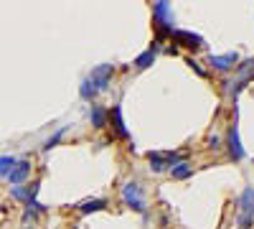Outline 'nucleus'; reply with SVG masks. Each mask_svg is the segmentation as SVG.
<instances>
[{
    "label": "nucleus",
    "instance_id": "obj_1",
    "mask_svg": "<svg viewBox=\"0 0 254 229\" xmlns=\"http://www.w3.org/2000/svg\"><path fill=\"white\" fill-rule=\"evenodd\" d=\"M112 74H115V64H99V67H94L92 69V74L81 81V87H79V94H81V99H87V102H92L99 92H104L110 87V79H112Z\"/></svg>",
    "mask_w": 254,
    "mask_h": 229
},
{
    "label": "nucleus",
    "instance_id": "obj_2",
    "mask_svg": "<svg viewBox=\"0 0 254 229\" xmlns=\"http://www.w3.org/2000/svg\"><path fill=\"white\" fill-rule=\"evenodd\" d=\"M153 20H155V28H158V36H171L176 31V15H173V8L165 3V0H158L153 3Z\"/></svg>",
    "mask_w": 254,
    "mask_h": 229
},
{
    "label": "nucleus",
    "instance_id": "obj_3",
    "mask_svg": "<svg viewBox=\"0 0 254 229\" xmlns=\"http://www.w3.org/2000/svg\"><path fill=\"white\" fill-rule=\"evenodd\" d=\"M122 201L125 206H130V209L140 212V214H147V206H145V199H142V189L137 181H127L122 186Z\"/></svg>",
    "mask_w": 254,
    "mask_h": 229
},
{
    "label": "nucleus",
    "instance_id": "obj_4",
    "mask_svg": "<svg viewBox=\"0 0 254 229\" xmlns=\"http://www.w3.org/2000/svg\"><path fill=\"white\" fill-rule=\"evenodd\" d=\"M147 160H150V168L158 173V171H165V168H173V165H178L181 160H186L181 153H160V151H150L147 153Z\"/></svg>",
    "mask_w": 254,
    "mask_h": 229
},
{
    "label": "nucleus",
    "instance_id": "obj_5",
    "mask_svg": "<svg viewBox=\"0 0 254 229\" xmlns=\"http://www.w3.org/2000/svg\"><path fill=\"white\" fill-rule=\"evenodd\" d=\"M171 38H173V44H178V46H183V49H201L203 46V38L198 36V33H193V31H183V28H176L173 33H171Z\"/></svg>",
    "mask_w": 254,
    "mask_h": 229
},
{
    "label": "nucleus",
    "instance_id": "obj_6",
    "mask_svg": "<svg viewBox=\"0 0 254 229\" xmlns=\"http://www.w3.org/2000/svg\"><path fill=\"white\" fill-rule=\"evenodd\" d=\"M226 145H229V153L234 160H242L244 158V148H242V140H239V125L234 120V125H229L226 130Z\"/></svg>",
    "mask_w": 254,
    "mask_h": 229
},
{
    "label": "nucleus",
    "instance_id": "obj_7",
    "mask_svg": "<svg viewBox=\"0 0 254 229\" xmlns=\"http://www.w3.org/2000/svg\"><path fill=\"white\" fill-rule=\"evenodd\" d=\"M31 168H33V165H31V160H15V165H13V171L5 176V181L10 183V186H20V183H23L28 176H31Z\"/></svg>",
    "mask_w": 254,
    "mask_h": 229
},
{
    "label": "nucleus",
    "instance_id": "obj_8",
    "mask_svg": "<svg viewBox=\"0 0 254 229\" xmlns=\"http://www.w3.org/2000/svg\"><path fill=\"white\" fill-rule=\"evenodd\" d=\"M208 64L219 69V72H229L234 64H239V54L237 51H229V54H211L208 56Z\"/></svg>",
    "mask_w": 254,
    "mask_h": 229
},
{
    "label": "nucleus",
    "instance_id": "obj_9",
    "mask_svg": "<svg viewBox=\"0 0 254 229\" xmlns=\"http://www.w3.org/2000/svg\"><path fill=\"white\" fill-rule=\"evenodd\" d=\"M38 189H41L38 181H33V183H28V186H10V196L18 199V201H26V204H28V201H36Z\"/></svg>",
    "mask_w": 254,
    "mask_h": 229
},
{
    "label": "nucleus",
    "instance_id": "obj_10",
    "mask_svg": "<svg viewBox=\"0 0 254 229\" xmlns=\"http://www.w3.org/2000/svg\"><path fill=\"white\" fill-rule=\"evenodd\" d=\"M110 117H112V128H115L117 138L130 140V130H127V125H125V117H122V107H120V105H115V107L110 110Z\"/></svg>",
    "mask_w": 254,
    "mask_h": 229
},
{
    "label": "nucleus",
    "instance_id": "obj_11",
    "mask_svg": "<svg viewBox=\"0 0 254 229\" xmlns=\"http://www.w3.org/2000/svg\"><path fill=\"white\" fill-rule=\"evenodd\" d=\"M237 206H239V214H244V217H254V189H252V186L242 191Z\"/></svg>",
    "mask_w": 254,
    "mask_h": 229
},
{
    "label": "nucleus",
    "instance_id": "obj_12",
    "mask_svg": "<svg viewBox=\"0 0 254 229\" xmlns=\"http://www.w3.org/2000/svg\"><path fill=\"white\" fill-rule=\"evenodd\" d=\"M107 117H110V112L104 110L102 105H92V107H89V120H92V128H97V130L107 128Z\"/></svg>",
    "mask_w": 254,
    "mask_h": 229
},
{
    "label": "nucleus",
    "instance_id": "obj_13",
    "mask_svg": "<svg viewBox=\"0 0 254 229\" xmlns=\"http://www.w3.org/2000/svg\"><path fill=\"white\" fill-rule=\"evenodd\" d=\"M76 209L81 214H94V212H102V209H107V199H89V201H81Z\"/></svg>",
    "mask_w": 254,
    "mask_h": 229
},
{
    "label": "nucleus",
    "instance_id": "obj_14",
    "mask_svg": "<svg viewBox=\"0 0 254 229\" xmlns=\"http://www.w3.org/2000/svg\"><path fill=\"white\" fill-rule=\"evenodd\" d=\"M171 176H173L176 181H186V178L193 176V165H190L188 160H181L178 165H173V168H171Z\"/></svg>",
    "mask_w": 254,
    "mask_h": 229
},
{
    "label": "nucleus",
    "instance_id": "obj_15",
    "mask_svg": "<svg viewBox=\"0 0 254 229\" xmlns=\"http://www.w3.org/2000/svg\"><path fill=\"white\" fill-rule=\"evenodd\" d=\"M132 64L137 67V69H147V67H153L155 64V49H147V51H142Z\"/></svg>",
    "mask_w": 254,
    "mask_h": 229
},
{
    "label": "nucleus",
    "instance_id": "obj_16",
    "mask_svg": "<svg viewBox=\"0 0 254 229\" xmlns=\"http://www.w3.org/2000/svg\"><path fill=\"white\" fill-rule=\"evenodd\" d=\"M237 74H239V79H254V56L237 64Z\"/></svg>",
    "mask_w": 254,
    "mask_h": 229
},
{
    "label": "nucleus",
    "instance_id": "obj_17",
    "mask_svg": "<svg viewBox=\"0 0 254 229\" xmlns=\"http://www.w3.org/2000/svg\"><path fill=\"white\" fill-rule=\"evenodd\" d=\"M15 165V158L13 155H0V178H5Z\"/></svg>",
    "mask_w": 254,
    "mask_h": 229
},
{
    "label": "nucleus",
    "instance_id": "obj_18",
    "mask_svg": "<svg viewBox=\"0 0 254 229\" xmlns=\"http://www.w3.org/2000/svg\"><path fill=\"white\" fill-rule=\"evenodd\" d=\"M66 130H69V128H59V130H56V133H54V135H51L46 143H44V153H49L51 148H56V143H59L64 135H66Z\"/></svg>",
    "mask_w": 254,
    "mask_h": 229
},
{
    "label": "nucleus",
    "instance_id": "obj_19",
    "mask_svg": "<svg viewBox=\"0 0 254 229\" xmlns=\"http://www.w3.org/2000/svg\"><path fill=\"white\" fill-rule=\"evenodd\" d=\"M186 64H188L190 69H193V72H196L198 76H206V72L201 69V64H198V61H196V59H190V56H188V59H186Z\"/></svg>",
    "mask_w": 254,
    "mask_h": 229
},
{
    "label": "nucleus",
    "instance_id": "obj_20",
    "mask_svg": "<svg viewBox=\"0 0 254 229\" xmlns=\"http://www.w3.org/2000/svg\"><path fill=\"white\" fill-rule=\"evenodd\" d=\"M208 148H211V151H219V148H221V138H219V135H211V138H208Z\"/></svg>",
    "mask_w": 254,
    "mask_h": 229
},
{
    "label": "nucleus",
    "instance_id": "obj_21",
    "mask_svg": "<svg viewBox=\"0 0 254 229\" xmlns=\"http://www.w3.org/2000/svg\"><path fill=\"white\" fill-rule=\"evenodd\" d=\"M23 229H36V227H23Z\"/></svg>",
    "mask_w": 254,
    "mask_h": 229
},
{
    "label": "nucleus",
    "instance_id": "obj_22",
    "mask_svg": "<svg viewBox=\"0 0 254 229\" xmlns=\"http://www.w3.org/2000/svg\"><path fill=\"white\" fill-rule=\"evenodd\" d=\"M71 229H79V227H71Z\"/></svg>",
    "mask_w": 254,
    "mask_h": 229
}]
</instances>
